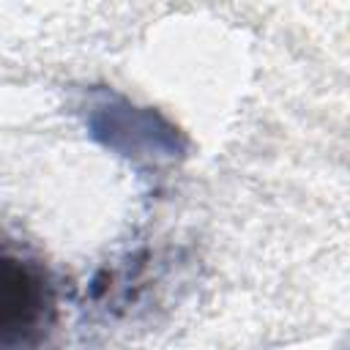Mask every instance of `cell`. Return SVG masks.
<instances>
[{
  "instance_id": "obj_1",
  "label": "cell",
  "mask_w": 350,
  "mask_h": 350,
  "mask_svg": "<svg viewBox=\"0 0 350 350\" xmlns=\"http://www.w3.org/2000/svg\"><path fill=\"white\" fill-rule=\"evenodd\" d=\"M57 325V287L46 265L0 241V350L38 347Z\"/></svg>"
}]
</instances>
